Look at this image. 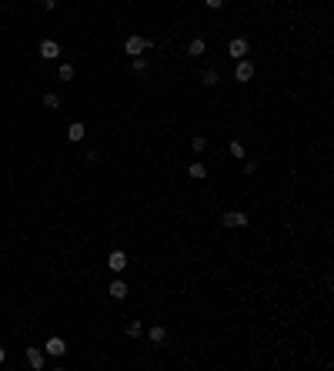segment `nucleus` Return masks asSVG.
<instances>
[{
    "instance_id": "15",
    "label": "nucleus",
    "mask_w": 334,
    "mask_h": 371,
    "mask_svg": "<svg viewBox=\"0 0 334 371\" xmlns=\"http://www.w3.org/2000/svg\"><path fill=\"white\" fill-rule=\"evenodd\" d=\"M57 77H60L64 84H74V64H60L57 67Z\"/></svg>"
},
{
    "instance_id": "14",
    "label": "nucleus",
    "mask_w": 334,
    "mask_h": 371,
    "mask_svg": "<svg viewBox=\"0 0 334 371\" xmlns=\"http://www.w3.org/2000/svg\"><path fill=\"white\" fill-rule=\"evenodd\" d=\"M187 174H191L194 181H201V178H207V164L204 161H194L191 167H187Z\"/></svg>"
},
{
    "instance_id": "19",
    "label": "nucleus",
    "mask_w": 334,
    "mask_h": 371,
    "mask_svg": "<svg viewBox=\"0 0 334 371\" xmlns=\"http://www.w3.org/2000/svg\"><path fill=\"white\" fill-rule=\"evenodd\" d=\"M127 334H130V338H141V334H144V324L141 321H130L127 324Z\"/></svg>"
},
{
    "instance_id": "2",
    "label": "nucleus",
    "mask_w": 334,
    "mask_h": 371,
    "mask_svg": "<svg viewBox=\"0 0 334 371\" xmlns=\"http://www.w3.org/2000/svg\"><path fill=\"white\" fill-rule=\"evenodd\" d=\"M251 77H254V64H251L247 57H241L238 67H234V81H238V84H247Z\"/></svg>"
},
{
    "instance_id": "1",
    "label": "nucleus",
    "mask_w": 334,
    "mask_h": 371,
    "mask_svg": "<svg viewBox=\"0 0 334 371\" xmlns=\"http://www.w3.org/2000/svg\"><path fill=\"white\" fill-rule=\"evenodd\" d=\"M147 41H151V37H141V33H130L127 41H124V50H127V57H141L144 50H147Z\"/></svg>"
},
{
    "instance_id": "22",
    "label": "nucleus",
    "mask_w": 334,
    "mask_h": 371,
    "mask_svg": "<svg viewBox=\"0 0 334 371\" xmlns=\"http://www.w3.org/2000/svg\"><path fill=\"white\" fill-rule=\"evenodd\" d=\"M204 4H207L211 10H221V7H224V0H204Z\"/></svg>"
},
{
    "instance_id": "7",
    "label": "nucleus",
    "mask_w": 334,
    "mask_h": 371,
    "mask_svg": "<svg viewBox=\"0 0 334 371\" xmlns=\"http://www.w3.org/2000/svg\"><path fill=\"white\" fill-rule=\"evenodd\" d=\"M50 358H64L67 355V345H64V338H47V348H44Z\"/></svg>"
},
{
    "instance_id": "3",
    "label": "nucleus",
    "mask_w": 334,
    "mask_h": 371,
    "mask_svg": "<svg viewBox=\"0 0 334 371\" xmlns=\"http://www.w3.org/2000/svg\"><path fill=\"white\" fill-rule=\"evenodd\" d=\"M247 50H251L247 37H231V44H227V54H231V60H241V57H247Z\"/></svg>"
},
{
    "instance_id": "8",
    "label": "nucleus",
    "mask_w": 334,
    "mask_h": 371,
    "mask_svg": "<svg viewBox=\"0 0 334 371\" xmlns=\"http://www.w3.org/2000/svg\"><path fill=\"white\" fill-rule=\"evenodd\" d=\"M27 364H30L34 371L44 368V348H27Z\"/></svg>"
},
{
    "instance_id": "20",
    "label": "nucleus",
    "mask_w": 334,
    "mask_h": 371,
    "mask_svg": "<svg viewBox=\"0 0 334 371\" xmlns=\"http://www.w3.org/2000/svg\"><path fill=\"white\" fill-rule=\"evenodd\" d=\"M191 147H194V151L201 154V151H204V147H207V141H204V138H201V134H197V138H191Z\"/></svg>"
},
{
    "instance_id": "12",
    "label": "nucleus",
    "mask_w": 334,
    "mask_h": 371,
    "mask_svg": "<svg viewBox=\"0 0 334 371\" xmlns=\"http://www.w3.org/2000/svg\"><path fill=\"white\" fill-rule=\"evenodd\" d=\"M207 50V41H201V37H194L191 44H187V57H201Z\"/></svg>"
},
{
    "instance_id": "6",
    "label": "nucleus",
    "mask_w": 334,
    "mask_h": 371,
    "mask_svg": "<svg viewBox=\"0 0 334 371\" xmlns=\"http://www.w3.org/2000/svg\"><path fill=\"white\" fill-rule=\"evenodd\" d=\"M40 57H44V60H57V57H60V44L44 37V41H40Z\"/></svg>"
},
{
    "instance_id": "11",
    "label": "nucleus",
    "mask_w": 334,
    "mask_h": 371,
    "mask_svg": "<svg viewBox=\"0 0 334 371\" xmlns=\"http://www.w3.org/2000/svg\"><path fill=\"white\" fill-rule=\"evenodd\" d=\"M84 134H87V127H84L80 121H74L71 127H67V141H74V144H77V141H84Z\"/></svg>"
},
{
    "instance_id": "17",
    "label": "nucleus",
    "mask_w": 334,
    "mask_h": 371,
    "mask_svg": "<svg viewBox=\"0 0 334 371\" xmlns=\"http://www.w3.org/2000/svg\"><path fill=\"white\" fill-rule=\"evenodd\" d=\"M44 107L57 111V107H60V97H57V94H44Z\"/></svg>"
},
{
    "instance_id": "9",
    "label": "nucleus",
    "mask_w": 334,
    "mask_h": 371,
    "mask_svg": "<svg viewBox=\"0 0 334 371\" xmlns=\"http://www.w3.org/2000/svg\"><path fill=\"white\" fill-rule=\"evenodd\" d=\"M107 294H111L114 301H124V298H127V284H124V281H120V278H117V281H111V288H107Z\"/></svg>"
},
{
    "instance_id": "21",
    "label": "nucleus",
    "mask_w": 334,
    "mask_h": 371,
    "mask_svg": "<svg viewBox=\"0 0 334 371\" xmlns=\"http://www.w3.org/2000/svg\"><path fill=\"white\" fill-rule=\"evenodd\" d=\"M257 167H261L257 161H244V171H247V174H257Z\"/></svg>"
},
{
    "instance_id": "16",
    "label": "nucleus",
    "mask_w": 334,
    "mask_h": 371,
    "mask_svg": "<svg viewBox=\"0 0 334 371\" xmlns=\"http://www.w3.org/2000/svg\"><path fill=\"white\" fill-rule=\"evenodd\" d=\"M201 81H204L207 87H217V84H221V74H217L214 67H211V71H204V74H201Z\"/></svg>"
},
{
    "instance_id": "4",
    "label": "nucleus",
    "mask_w": 334,
    "mask_h": 371,
    "mask_svg": "<svg viewBox=\"0 0 334 371\" xmlns=\"http://www.w3.org/2000/svg\"><path fill=\"white\" fill-rule=\"evenodd\" d=\"M247 221H251V218H247L244 211H227V214L221 218V224L224 227H247Z\"/></svg>"
},
{
    "instance_id": "23",
    "label": "nucleus",
    "mask_w": 334,
    "mask_h": 371,
    "mask_svg": "<svg viewBox=\"0 0 334 371\" xmlns=\"http://www.w3.org/2000/svg\"><path fill=\"white\" fill-rule=\"evenodd\" d=\"M40 7H44V10H54V7H57V0H40Z\"/></svg>"
},
{
    "instance_id": "24",
    "label": "nucleus",
    "mask_w": 334,
    "mask_h": 371,
    "mask_svg": "<svg viewBox=\"0 0 334 371\" xmlns=\"http://www.w3.org/2000/svg\"><path fill=\"white\" fill-rule=\"evenodd\" d=\"M4 361H7V351H4V348H0V364H4Z\"/></svg>"
},
{
    "instance_id": "18",
    "label": "nucleus",
    "mask_w": 334,
    "mask_h": 371,
    "mask_svg": "<svg viewBox=\"0 0 334 371\" xmlns=\"http://www.w3.org/2000/svg\"><path fill=\"white\" fill-rule=\"evenodd\" d=\"M227 151H231L238 161H244V144H241V141H231V147H227Z\"/></svg>"
},
{
    "instance_id": "5",
    "label": "nucleus",
    "mask_w": 334,
    "mask_h": 371,
    "mask_svg": "<svg viewBox=\"0 0 334 371\" xmlns=\"http://www.w3.org/2000/svg\"><path fill=\"white\" fill-rule=\"evenodd\" d=\"M107 267H111L114 275L127 271V254H124V251H111V254H107Z\"/></svg>"
},
{
    "instance_id": "10",
    "label": "nucleus",
    "mask_w": 334,
    "mask_h": 371,
    "mask_svg": "<svg viewBox=\"0 0 334 371\" xmlns=\"http://www.w3.org/2000/svg\"><path fill=\"white\" fill-rule=\"evenodd\" d=\"M130 60H134L130 67H134V74H137V77H144V74L151 71V60H147V54H141V57H130Z\"/></svg>"
},
{
    "instance_id": "13",
    "label": "nucleus",
    "mask_w": 334,
    "mask_h": 371,
    "mask_svg": "<svg viewBox=\"0 0 334 371\" xmlns=\"http://www.w3.org/2000/svg\"><path fill=\"white\" fill-rule=\"evenodd\" d=\"M147 334H151L154 345H164V341H167V328H164V324H154V328L147 331Z\"/></svg>"
}]
</instances>
